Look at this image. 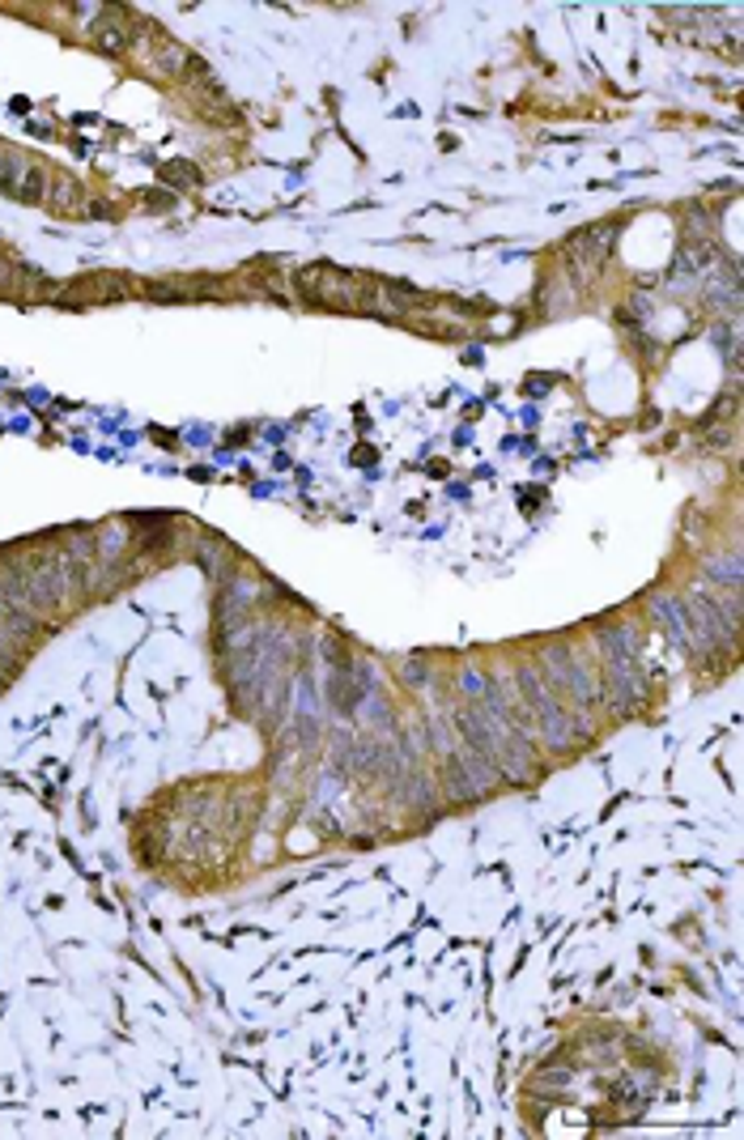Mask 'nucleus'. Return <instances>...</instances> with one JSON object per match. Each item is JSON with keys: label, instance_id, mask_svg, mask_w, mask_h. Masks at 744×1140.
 I'll return each instance as SVG.
<instances>
[{"label": "nucleus", "instance_id": "1", "mask_svg": "<svg viewBox=\"0 0 744 1140\" xmlns=\"http://www.w3.org/2000/svg\"><path fill=\"white\" fill-rule=\"evenodd\" d=\"M0 192H9V197H17V200H43L47 175H43L35 162L9 154V157H0Z\"/></svg>", "mask_w": 744, "mask_h": 1140}]
</instances>
